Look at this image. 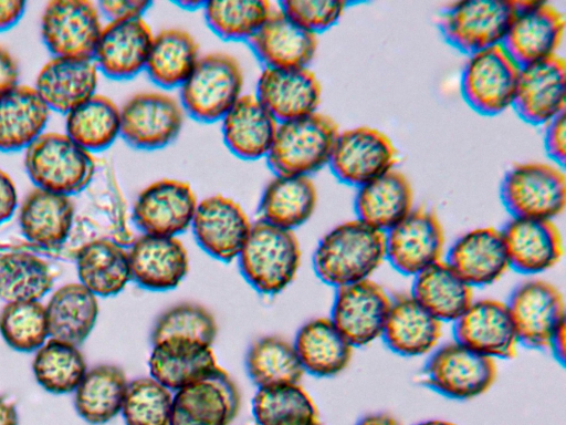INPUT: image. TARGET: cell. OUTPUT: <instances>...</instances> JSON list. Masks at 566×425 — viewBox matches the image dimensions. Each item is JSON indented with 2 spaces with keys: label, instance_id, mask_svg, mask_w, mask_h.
<instances>
[{
  "label": "cell",
  "instance_id": "obj_48",
  "mask_svg": "<svg viewBox=\"0 0 566 425\" xmlns=\"http://www.w3.org/2000/svg\"><path fill=\"white\" fill-rule=\"evenodd\" d=\"M218 334L213 314L191 302L175 304L161 312L151 329V344L164 340H189L212 346Z\"/></svg>",
  "mask_w": 566,
  "mask_h": 425
},
{
  "label": "cell",
  "instance_id": "obj_2",
  "mask_svg": "<svg viewBox=\"0 0 566 425\" xmlns=\"http://www.w3.org/2000/svg\"><path fill=\"white\" fill-rule=\"evenodd\" d=\"M301 246L293 230L258 219L238 261L242 277L260 294L276 296L296 278L301 265Z\"/></svg>",
  "mask_w": 566,
  "mask_h": 425
},
{
  "label": "cell",
  "instance_id": "obj_42",
  "mask_svg": "<svg viewBox=\"0 0 566 425\" xmlns=\"http://www.w3.org/2000/svg\"><path fill=\"white\" fill-rule=\"evenodd\" d=\"M65 128L90 153L101 152L120 134V110L109 97L95 93L66 114Z\"/></svg>",
  "mask_w": 566,
  "mask_h": 425
},
{
  "label": "cell",
  "instance_id": "obj_16",
  "mask_svg": "<svg viewBox=\"0 0 566 425\" xmlns=\"http://www.w3.org/2000/svg\"><path fill=\"white\" fill-rule=\"evenodd\" d=\"M197 205L196 195L188 183L163 178L138 194L132 219L142 234L177 237L191 227Z\"/></svg>",
  "mask_w": 566,
  "mask_h": 425
},
{
  "label": "cell",
  "instance_id": "obj_61",
  "mask_svg": "<svg viewBox=\"0 0 566 425\" xmlns=\"http://www.w3.org/2000/svg\"><path fill=\"white\" fill-rule=\"evenodd\" d=\"M415 425H458V424L447 421V419H427V421L419 422Z\"/></svg>",
  "mask_w": 566,
  "mask_h": 425
},
{
  "label": "cell",
  "instance_id": "obj_44",
  "mask_svg": "<svg viewBox=\"0 0 566 425\" xmlns=\"http://www.w3.org/2000/svg\"><path fill=\"white\" fill-rule=\"evenodd\" d=\"M252 415L258 425H314L319 422L316 404L300 383L258 388L252 398Z\"/></svg>",
  "mask_w": 566,
  "mask_h": 425
},
{
  "label": "cell",
  "instance_id": "obj_7",
  "mask_svg": "<svg viewBox=\"0 0 566 425\" xmlns=\"http://www.w3.org/2000/svg\"><path fill=\"white\" fill-rule=\"evenodd\" d=\"M500 197L514 218L554 220L566 206L563 168L538 162L516 164L505 173Z\"/></svg>",
  "mask_w": 566,
  "mask_h": 425
},
{
  "label": "cell",
  "instance_id": "obj_62",
  "mask_svg": "<svg viewBox=\"0 0 566 425\" xmlns=\"http://www.w3.org/2000/svg\"><path fill=\"white\" fill-rule=\"evenodd\" d=\"M314 425H324L321 421L315 423Z\"/></svg>",
  "mask_w": 566,
  "mask_h": 425
},
{
  "label": "cell",
  "instance_id": "obj_38",
  "mask_svg": "<svg viewBox=\"0 0 566 425\" xmlns=\"http://www.w3.org/2000/svg\"><path fill=\"white\" fill-rule=\"evenodd\" d=\"M410 294L442 323H453L474 300L473 288L444 259L413 277Z\"/></svg>",
  "mask_w": 566,
  "mask_h": 425
},
{
  "label": "cell",
  "instance_id": "obj_39",
  "mask_svg": "<svg viewBox=\"0 0 566 425\" xmlns=\"http://www.w3.org/2000/svg\"><path fill=\"white\" fill-rule=\"evenodd\" d=\"M45 310L49 335L78 346L93 331L99 305L97 297L78 282L55 290Z\"/></svg>",
  "mask_w": 566,
  "mask_h": 425
},
{
  "label": "cell",
  "instance_id": "obj_11",
  "mask_svg": "<svg viewBox=\"0 0 566 425\" xmlns=\"http://www.w3.org/2000/svg\"><path fill=\"white\" fill-rule=\"evenodd\" d=\"M398 153L381 131L359 126L339 132L328 166L340 183L360 187L395 168Z\"/></svg>",
  "mask_w": 566,
  "mask_h": 425
},
{
  "label": "cell",
  "instance_id": "obj_34",
  "mask_svg": "<svg viewBox=\"0 0 566 425\" xmlns=\"http://www.w3.org/2000/svg\"><path fill=\"white\" fill-rule=\"evenodd\" d=\"M74 215L70 196L35 187L21 204L19 224L30 242L53 249L67 239Z\"/></svg>",
  "mask_w": 566,
  "mask_h": 425
},
{
  "label": "cell",
  "instance_id": "obj_30",
  "mask_svg": "<svg viewBox=\"0 0 566 425\" xmlns=\"http://www.w3.org/2000/svg\"><path fill=\"white\" fill-rule=\"evenodd\" d=\"M221 121L223 141L232 154L245 160L266 157L279 122L255 95H241Z\"/></svg>",
  "mask_w": 566,
  "mask_h": 425
},
{
  "label": "cell",
  "instance_id": "obj_23",
  "mask_svg": "<svg viewBox=\"0 0 566 425\" xmlns=\"http://www.w3.org/2000/svg\"><path fill=\"white\" fill-rule=\"evenodd\" d=\"M510 268L538 274L563 258V237L554 220L512 217L501 229Z\"/></svg>",
  "mask_w": 566,
  "mask_h": 425
},
{
  "label": "cell",
  "instance_id": "obj_60",
  "mask_svg": "<svg viewBox=\"0 0 566 425\" xmlns=\"http://www.w3.org/2000/svg\"><path fill=\"white\" fill-rule=\"evenodd\" d=\"M174 3L184 10L196 11L198 9H203L206 1H202V0H177V1H174Z\"/></svg>",
  "mask_w": 566,
  "mask_h": 425
},
{
  "label": "cell",
  "instance_id": "obj_55",
  "mask_svg": "<svg viewBox=\"0 0 566 425\" xmlns=\"http://www.w3.org/2000/svg\"><path fill=\"white\" fill-rule=\"evenodd\" d=\"M19 70L15 60L0 46V94L18 84Z\"/></svg>",
  "mask_w": 566,
  "mask_h": 425
},
{
  "label": "cell",
  "instance_id": "obj_6",
  "mask_svg": "<svg viewBox=\"0 0 566 425\" xmlns=\"http://www.w3.org/2000/svg\"><path fill=\"white\" fill-rule=\"evenodd\" d=\"M518 1L451 2L443 8L439 17L441 35L452 48L467 55L500 45L517 10Z\"/></svg>",
  "mask_w": 566,
  "mask_h": 425
},
{
  "label": "cell",
  "instance_id": "obj_43",
  "mask_svg": "<svg viewBox=\"0 0 566 425\" xmlns=\"http://www.w3.org/2000/svg\"><path fill=\"white\" fill-rule=\"evenodd\" d=\"M244 364L258 388L296 384L305 374L293 342L277 335L255 340L245 354Z\"/></svg>",
  "mask_w": 566,
  "mask_h": 425
},
{
  "label": "cell",
  "instance_id": "obj_25",
  "mask_svg": "<svg viewBox=\"0 0 566 425\" xmlns=\"http://www.w3.org/2000/svg\"><path fill=\"white\" fill-rule=\"evenodd\" d=\"M446 261L472 288L499 281L510 269L501 229L479 227L454 240Z\"/></svg>",
  "mask_w": 566,
  "mask_h": 425
},
{
  "label": "cell",
  "instance_id": "obj_33",
  "mask_svg": "<svg viewBox=\"0 0 566 425\" xmlns=\"http://www.w3.org/2000/svg\"><path fill=\"white\" fill-rule=\"evenodd\" d=\"M412 209V187L407 177L395 168L358 187L354 198L357 219L382 232Z\"/></svg>",
  "mask_w": 566,
  "mask_h": 425
},
{
  "label": "cell",
  "instance_id": "obj_22",
  "mask_svg": "<svg viewBox=\"0 0 566 425\" xmlns=\"http://www.w3.org/2000/svg\"><path fill=\"white\" fill-rule=\"evenodd\" d=\"M132 281L144 290L176 289L189 272L186 247L177 237L142 234L127 247Z\"/></svg>",
  "mask_w": 566,
  "mask_h": 425
},
{
  "label": "cell",
  "instance_id": "obj_4",
  "mask_svg": "<svg viewBox=\"0 0 566 425\" xmlns=\"http://www.w3.org/2000/svg\"><path fill=\"white\" fill-rule=\"evenodd\" d=\"M338 133L336 122L318 112L280 122L268 165L275 175L310 176L328 165Z\"/></svg>",
  "mask_w": 566,
  "mask_h": 425
},
{
  "label": "cell",
  "instance_id": "obj_36",
  "mask_svg": "<svg viewBox=\"0 0 566 425\" xmlns=\"http://www.w3.org/2000/svg\"><path fill=\"white\" fill-rule=\"evenodd\" d=\"M50 110L34 87L17 84L0 94V152L27 148L44 131Z\"/></svg>",
  "mask_w": 566,
  "mask_h": 425
},
{
  "label": "cell",
  "instance_id": "obj_51",
  "mask_svg": "<svg viewBox=\"0 0 566 425\" xmlns=\"http://www.w3.org/2000/svg\"><path fill=\"white\" fill-rule=\"evenodd\" d=\"M294 22L317 34L334 27L346 9V2L338 0H284L279 2Z\"/></svg>",
  "mask_w": 566,
  "mask_h": 425
},
{
  "label": "cell",
  "instance_id": "obj_58",
  "mask_svg": "<svg viewBox=\"0 0 566 425\" xmlns=\"http://www.w3.org/2000/svg\"><path fill=\"white\" fill-rule=\"evenodd\" d=\"M566 326L562 328L552 339L548 350L553 353L556 361L564 364L566 356Z\"/></svg>",
  "mask_w": 566,
  "mask_h": 425
},
{
  "label": "cell",
  "instance_id": "obj_50",
  "mask_svg": "<svg viewBox=\"0 0 566 425\" xmlns=\"http://www.w3.org/2000/svg\"><path fill=\"white\" fill-rule=\"evenodd\" d=\"M174 392L149 376L128 382L122 406L126 425H170Z\"/></svg>",
  "mask_w": 566,
  "mask_h": 425
},
{
  "label": "cell",
  "instance_id": "obj_40",
  "mask_svg": "<svg viewBox=\"0 0 566 425\" xmlns=\"http://www.w3.org/2000/svg\"><path fill=\"white\" fill-rule=\"evenodd\" d=\"M128 380L115 364H98L88 369L74 391L77 415L91 425L111 422L122 412Z\"/></svg>",
  "mask_w": 566,
  "mask_h": 425
},
{
  "label": "cell",
  "instance_id": "obj_46",
  "mask_svg": "<svg viewBox=\"0 0 566 425\" xmlns=\"http://www.w3.org/2000/svg\"><path fill=\"white\" fill-rule=\"evenodd\" d=\"M53 287L48 263L30 252L0 255V299L6 303L39 301Z\"/></svg>",
  "mask_w": 566,
  "mask_h": 425
},
{
  "label": "cell",
  "instance_id": "obj_57",
  "mask_svg": "<svg viewBox=\"0 0 566 425\" xmlns=\"http://www.w3.org/2000/svg\"><path fill=\"white\" fill-rule=\"evenodd\" d=\"M355 425H401V423L389 413H370L359 418Z\"/></svg>",
  "mask_w": 566,
  "mask_h": 425
},
{
  "label": "cell",
  "instance_id": "obj_32",
  "mask_svg": "<svg viewBox=\"0 0 566 425\" xmlns=\"http://www.w3.org/2000/svg\"><path fill=\"white\" fill-rule=\"evenodd\" d=\"M293 345L304 372L319 379L343 373L355 349L329 318L305 322L297 330Z\"/></svg>",
  "mask_w": 566,
  "mask_h": 425
},
{
  "label": "cell",
  "instance_id": "obj_49",
  "mask_svg": "<svg viewBox=\"0 0 566 425\" xmlns=\"http://www.w3.org/2000/svg\"><path fill=\"white\" fill-rule=\"evenodd\" d=\"M0 335L14 351L35 352L50 336L45 305L40 301L6 303L0 311Z\"/></svg>",
  "mask_w": 566,
  "mask_h": 425
},
{
  "label": "cell",
  "instance_id": "obj_8",
  "mask_svg": "<svg viewBox=\"0 0 566 425\" xmlns=\"http://www.w3.org/2000/svg\"><path fill=\"white\" fill-rule=\"evenodd\" d=\"M423 383L454 401H469L486 393L496 381L495 360L452 341L437 346L422 371Z\"/></svg>",
  "mask_w": 566,
  "mask_h": 425
},
{
  "label": "cell",
  "instance_id": "obj_31",
  "mask_svg": "<svg viewBox=\"0 0 566 425\" xmlns=\"http://www.w3.org/2000/svg\"><path fill=\"white\" fill-rule=\"evenodd\" d=\"M219 366L212 346L189 340L157 342L148 359L149 375L172 392L209 375Z\"/></svg>",
  "mask_w": 566,
  "mask_h": 425
},
{
  "label": "cell",
  "instance_id": "obj_17",
  "mask_svg": "<svg viewBox=\"0 0 566 425\" xmlns=\"http://www.w3.org/2000/svg\"><path fill=\"white\" fill-rule=\"evenodd\" d=\"M564 33L565 18L557 8L520 0L502 46L523 66L557 55Z\"/></svg>",
  "mask_w": 566,
  "mask_h": 425
},
{
  "label": "cell",
  "instance_id": "obj_14",
  "mask_svg": "<svg viewBox=\"0 0 566 425\" xmlns=\"http://www.w3.org/2000/svg\"><path fill=\"white\" fill-rule=\"evenodd\" d=\"M102 29L98 9L87 0L50 1L41 19V35L53 56L93 60Z\"/></svg>",
  "mask_w": 566,
  "mask_h": 425
},
{
  "label": "cell",
  "instance_id": "obj_26",
  "mask_svg": "<svg viewBox=\"0 0 566 425\" xmlns=\"http://www.w3.org/2000/svg\"><path fill=\"white\" fill-rule=\"evenodd\" d=\"M153 37L143 18L108 22L102 29L93 61L109 79H132L145 69Z\"/></svg>",
  "mask_w": 566,
  "mask_h": 425
},
{
  "label": "cell",
  "instance_id": "obj_12",
  "mask_svg": "<svg viewBox=\"0 0 566 425\" xmlns=\"http://www.w3.org/2000/svg\"><path fill=\"white\" fill-rule=\"evenodd\" d=\"M386 259L391 267L415 277L443 259L446 236L432 210L413 208L402 220L385 232Z\"/></svg>",
  "mask_w": 566,
  "mask_h": 425
},
{
  "label": "cell",
  "instance_id": "obj_41",
  "mask_svg": "<svg viewBox=\"0 0 566 425\" xmlns=\"http://www.w3.org/2000/svg\"><path fill=\"white\" fill-rule=\"evenodd\" d=\"M199 59L193 37L179 28L164 29L153 37L145 70L158 86H181Z\"/></svg>",
  "mask_w": 566,
  "mask_h": 425
},
{
  "label": "cell",
  "instance_id": "obj_9",
  "mask_svg": "<svg viewBox=\"0 0 566 425\" xmlns=\"http://www.w3.org/2000/svg\"><path fill=\"white\" fill-rule=\"evenodd\" d=\"M521 66L500 45L468 55L460 80L467 104L484 116H495L512 107Z\"/></svg>",
  "mask_w": 566,
  "mask_h": 425
},
{
  "label": "cell",
  "instance_id": "obj_35",
  "mask_svg": "<svg viewBox=\"0 0 566 425\" xmlns=\"http://www.w3.org/2000/svg\"><path fill=\"white\" fill-rule=\"evenodd\" d=\"M76 269L80 283L96 297L116 296L132 281L127 247L107 238L82 245L76 253Z\"/></svg>",
  "mask_w": 566,
  "mask_h": 425
},
{
  "label": "cell",
  "instance_id": "obj_18",
  "mask_svg": "<svg viewBox=\"0 0 566 425\" xmlns=\"http://www.w3.org/2000/svg\"><path fill=\"white\" fill-rule=\"evenodd\" d=\"M240 405L241 395L235 382L219 366L174 392L170 425H230Z\"/></svg>",
  "mask_w": 566,
  "mask_h": 425
},
{
  "label": "cell",
  "instance_id": "obj_47",
  "mask_svg": "<svg viewBox=\"0 0 566 425\" xmlns=\"http://www.w3.org/2000/svg\"><path fill=\"white\" fill-rule=\"evenodd\" d=\"M208 27L223 40H249L273 11L266 0H211L203 7Z\"/></svg>",
  "mask_w": 566,
  "mask_h": 425
},
{
  "label": "cell",
  "instance_id": "obj_29",
  "mask_svg": "<svg viewBox=\"0 0 566 425\" xmlns=\"http://www.w3.org/2000/svg\"><path fill=\"white\" fill-rule=\"evenodd\" d=\"M97 81L92 59L53 56L40 70L34 89L50 111L67 114L95 94Z\"/></svg>",
  "mask_w": 566,
  "mask_h": 425
},
{
  "label": "cell",
  "instance_id": "obj_27",
  "mask_svg": "<svg viewBox=\"0 0 566 425\" xmlns=\"http://www.w3.org/2000/svg\"><path fill=\"white\" fill-rule=\"evenodd\" d=\"M443 323L410 293L391 297L381 339L394 353L405 357L430 354L439 344Z\"/></svg>",
  "mask_w": 566,
  "mask_h": 425
},
{
  "label": "cell",
  "instance_id": "obj_45",
  "mask_svg": "<svg viewBox=\"0 0 566 425\" xmlns=\"http://www.w3.org/2000/svg\"><path fill=\"white\" fill-rule=\"evenodd\" d=\"M32 371L43 390L59 395L74 392L87 366L78 346L51 338L35 351Z\"/></svg>",
  "mask_w": 566,
  "mask_h": 425
},
{
  "label": "cell",
  "instance_id": "obj_15",
  "mask_svg": "<svg viewBox=\"0 0 566 425\" xmlns=\"http://www.w3.org/2000/svg\"><path fill=\"white\" fill-rule=\"evenodd\" d=\"M391 297L376 281L366 279L336 289L329 319L354 348L381 338Z\"/></svg>",
  "mask_w": 566,
  "mask_h": 425
},
{
  "label": "cell",
  "instance_id": "obj_37",
  "mask_svg": "<svg viewBox=\"0 0 566 425\" xmlns=\"http://www.w3.org/2000/svg\"><path fill=\"white\" fill-rule=\"evenodd\" d=\"M316 204L317 190L310 176L275 175L262 191L260 219L294 231L312 217Z\"/></svg>",
  "mask_w": 566,
  "mask_h": 425
},
{
  "label": "cell",
  "instance_id": "obj_1",
  "mask_svg": "<svg viewBox=\"0 0 566 425\" xmlns=\"http://www.w3.org/2000/svg\"><path fill=\"white\" fill-rule=\"evenodd\" d=\"M385 259V232L356 218L335 226L321 238L312 265L323 283L337 289L370 279Z\"/></svg>",
  "mask_w": 566,
  "mask_h": 425
},
{
  "label": "cell",
  "instance_id": "obj_54",
  "mask_svg": "<svg viewBox=\"0 0 566 425\" xmlns=\"http://www.w3.org/2000/svg\"><path fill=\"white\" fill-rule=\"evenodd\" d=\"M18 207V190L14 182L0 168V225L8 221Z\"/></svg>",
  "mask_w": 566,
  "mask_h": 425
},
{
  "label": "cell",
  "instance_id": "obj_20",
  "mask_svg": "<svg viewBox=\"0 0 566 425\" xmlns=\"http://www.w3.org/2000/svg\"><path fill=\"white\" fill-rule=\"evenodd\" d=\"M252 222L243 208L223 195L203 198L197 205L191 229L199 247L222 262L238 259Z\"/></svg>",
  "mask_w": 566,
  "mask_h": 425
},
{
  "label": "cell",
  "instance_id": "obj_28",
  "mask_svg": "<svg viewBox=\"0 0 566 425\" xmlns=\"http://www.w3.org/2000/svg\"><path fill=\"white\" fill-rule=\"evenodd\" d=\"M264 68H307L317 50V35L302 28L280 9L273 10L248 40Z\"/></svg>",
  "mask_w": 566,
  "mask_h": 425
},
{
  "label": "cell",
  "instance_id": "obj_19",
  "mask_svg": "<svg viewBox=\"0 0 566 425\" xmlns=\"http://www.w3.org/2000/svg\"><path fill=\"white\" fill-rule=\"evenodd\" d=\"M454 341L492 360L515 356L520 344L506 302L473 300L453 322Z\"/></svg>",
  "mask_w": 566,
  "mask_h": 425
},
{
  "label": "cell",
  "instance_id": "obj_13",
  "mask_svg": "<svg viewBox=\"0 0 566 425\" xmlns=\"http://www.w3.org/2000/svg\"><path fill=\"white\" fill-rule=\"evenodd\" d=\"M120 110V136L134 148L154 151L172 143L179 135L185 111L175 97L161 92H142Z\"/></svg>",
  "mask_w": 566,
  "mask_h": 425
},
{
  "label": "cell",
  "instance_id": "obj_24",
  "mask_svg": "<svg viewBox=\"0 0 566 425\" xmlns=\"http://www.w3.org/2000/svg\"><path fill=\"white\" fill-rule=\"evenodd\" d=\"M255 96L280 123L317 112L322 86L308 68H264Z\"/></svg>",
  "mask_w": 566,
  "mask_h": 425
},
{
  "label": "cell",
  "instance_id": "obj_59",
  "mask_svg": "<svg viewBox=\"0 0 566 425\" xmlns=\"http://www.w3.org/2000/svg\"><path fill=\"white\" fill-rule=\"evenodd\" d=\"M18 423L15 405L0 396V425H18Z\"/></svg>",
  "mask_w": 566,
  "mask_h": 425
},
{
  "label": "cell",
  "instance_id": "obj_56",
  "mask_svg": "<svg viewBox=\"0 0 566 425\" xmlns=\"http://www.w3.org/2000/svg\"><path fill=\"white\" fill-rule=\"evenodd\" d=\"M25 1L0 0V32L9 30L19 22L25 12Z\"/></svg>",
  "mask_w": 566,
  "mask_h": 425
},
{
  "label": "cell",
  "instance_id": "obj_10",
  "mask_svg": "<svg viewBox=\"0 0 566 425\" xmlns=\"http://www.w3.org/2000/svg\"><path fill=\"white\" fill-rule=\"evenodd\" d=\"M520 344L548 350L554 335L566 326L563 293L544 279H528L512 291L506 302Z\"/></svg>",
  "mask_w": 566,
  "mask_h": 425
},
{
  "label": "cell",
  "instance_id": "obj_53",
  "mask_svg": "<svg viewBox=\"0 0 566 425\" xmlns=\"http://www.w3.org/2000/svg\"><path fill=\"white\" fill-rule=\"evenodd\" d=\"M151 4L148 0H104L99 1L97 7L109 22H113L143 18Z\"/></svg>",
  "mask_w": 566,
  "mask_h": 425
},
{
  "label": "cell",
  "instance_id": "obj_52",
  "mask_svg": "<svg viewBox=\"0 0 566 425\" xmlns=\"http://www.w3.org/2000/svg\"><path fill=\"white\" fill-rule=\"evenodd\" d=\"M544 147L548 157L559 167L566 160L565 113L559 114L545 125Z\"/></svg>",
  "mask_w": 566,
  "mask_h": 425
},
{
  "label": "cell",
  "instance_id": "obj_5",
  "mask_svg": "<svg viewBox=\"0 0 566 425\" xmlns=\"http://www.w3.org/2000/svg\"><path fill=\"white\" fill-rule=\"evenodd\" d=\"M243 71L238 60L224 52L199 56L180 86V104L192 118L203 123L222 120L242 95Z\"/></svg>",
  "mask_w": 566,
  "mask_h": 425
},
{
  "label": "cell",
  "instance_id": "obj_3",
  "mask_svg": "<svg viewBox=\"0 0 566 425\" xmlns=\"http://www.w3.org/2000/svg\"><path fill=\"white\" fill-rule=\"evenodd\" d=\"M24 167L41 189L70 196L92 184L97 165L88 151L63 133H42L27 148Z\"/></svg>",
  "mask_w": 566,
  "mask_h": 425
},
{
  "label": "cell",
  "instance_id": "obj_21",
  "mask_svg": "<svg viewBox=\"0 0 566 425\" xmlns=\"http://www.w3.org/2000/svg\"><path fill=\"white\" fill-rule=\"evenodd\" d=\"M565 92L566 64L557 54L521 66L512 107L524 122L545 126L565 113Z\"/></svg>",
  "mask_w": 566,
  "mask_h": 425
}]
</instances>
